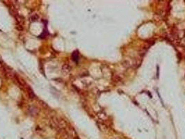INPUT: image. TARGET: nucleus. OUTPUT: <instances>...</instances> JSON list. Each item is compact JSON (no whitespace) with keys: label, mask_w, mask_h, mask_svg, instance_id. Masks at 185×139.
I'll list each match as a JSON object with an SVG mask.
<instances>
[{"label":"nucleus","mask_w":185,"mask_h":139,"mask_svg":"<svg viewBox=\"0 0 185 139\" xmlns=\"http://www.w3.org/2000/svg\"><path fill=\"white\" fill-rule=\"evenodd\" d=\"M70 71V68L69 67L68 65H64L63 67V72H65L66 74H67L68 72Z\"/></svg>","instance_id":"obj_2"},{"label":"nucleus","mask_w":185,"mask_h":139,"mask_svg":"<svg viewBox=\"0 0 185 139\" xmlns=\"http://www.w3.org/2000/svg\"><path fill=\"white\" fill-rule=\"evenodd\" d=\"M112 139H121V138H120V137H115V138H113Z\"/></svg>","instance_id":"obj_3"},{"label":"nucleus","mask_w":185,"mask_h":139,"mask_svg":"<svg viewBox=\"0 0 185 139\" xmlns=\"http://www.w3.org/2000/svg\"><path fill=\"white\" fill-rule=\"evenodd\" d=\"M72 59L73 61H75V63H77L79 61V53L77 51H75L72 53Z\"/></svg>","instance_id":"obj_1"}]
</instances>
